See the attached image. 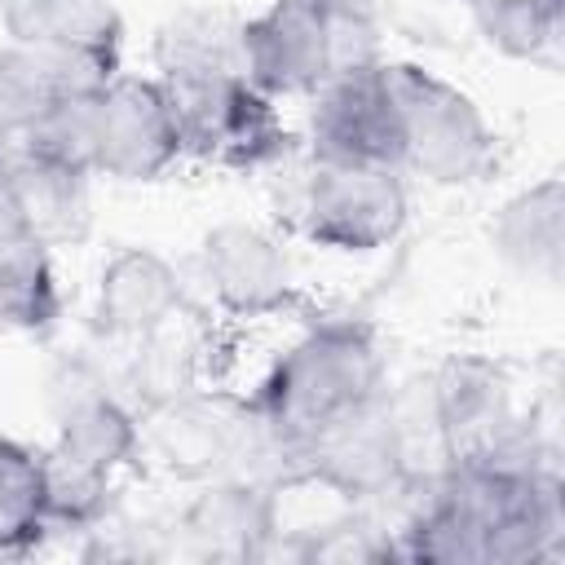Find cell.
Returning a JSON list of instances; mask_svg holds the SVG:
<instances>
[{"label": "cell", "instance_id": "1", "mask_svg": "<svg viewBox=\"0 0 565 565\" xmlns=\"http://www.w3.org/2000/svg\"><path fill=\"white\" fill-rule=\"evenodd\" d=\"M397 556L441 565H521L561 552L556 468L450 459L402 494Z\"/></svg>", "mask_w": 565, "mask_h": 565}, {"label": "cell", "instance_id": "2", "mask_svg": "<svg viewBox=\"0 0 565 565\" xmlns=\"http://www.w3.org/2000/svg\"><path fill=\"white\" fill-rule=\"evenodd\" d=\"M388 393V353L371 318L362 313H318L274 353L256 388L243 397L260 424L278 490L300 486V455L322 433L362 415Z\"/></svg>", "mask_w": 565, "mask_h": 565}, {"label": "cell", "instance_id": "3", "mask_svg": "<svg viewBox=\"0 0 565 565\" xmlns=\"http://www.w3.org/2000/svg\"><path fill=\"white\" fill-rule=\"evenodd\" d=\"M388 84L402 119V172L463 190L481 185L499 163V132L481 102L419 62H388Z\"/></svg>", "mask_w": 565, "mask_h": 565}, {"label": "cell", "instance_id": "4", "mask_svg": "<svg viewBox=\"0 0 565 565\" xmlns=\"http://www.w3.org/2000/svg\"><path fill=\"white\" fill-rule=\"evenodd\" d=\"M282 207L305 243L335 256H371L406 234L411 190L402 168L305 159Z\"/></svg>", "mask_w": 565, "mask_h": 565}, {"label": "cell", "instance_id": "5", "mask_svg": "<svg viewBox=\"0 0 565 565\" xmlns=\"http://www.w3.org/2000/svg\"><path fill=\"white\" fill-rule=\"evenodd\" d=\"M159 84L172 97L190 159L234 177H256L282 168L296 154L300 137L282 119L278 102L252 88L243 71L159 79Z\"/></svg>", "mask_w": 565, "mask_h": 565}, {"label": "cell", "instance_id": "6", "mask_svg": "<svg viewBox=\"0 0 565 565\" xmlns=\"http://www.w3.org/2000/svg\"><path fill=\"white\" fill-rule=\"evenodd\" d=\"M141 459L177 481L256 477L278 486L274 450L243 397L190 388L154 411H141Z\"/></svg>", "mask_w": 565, "mask_h": 565}, {"label": "cell", "instance_id": "7", "mask_svg": "<svg viewBox=\"0 0 565 565\" xmlns=\"http://www.w3.org/2000/svg\"><path fill=\"white\" fill-rule=\"evenodd\" d=\"M185 159L172 97L154 75H110L93 93V177L146 185Z\"/></svg>", "mask_w": 565, "mask_h": 565}, {"label": "cell", "instance_id": "8", "mask_svg": "<svg viewBox=\"0 0 565 565\" xmlns=\"http://www.w3.org/2000/svg\"><path fill=\"white\" fill-rule=\"evenodd\" d=\"M199 282L216 313L265 322L300 309V269L274 230L256 221H221L199 238Z\"/></svg>", "mask_w": 565, "mask_h": 565}, {"label": "cell", "instance_id": "9", "mask_svg": "<svg viewBox=\"0 0 565 565\" xmlns=\"http://www.w3.org/2000/svg\"><path fill=\"white\" fill-rule=\"evenodd\" d=\"M300 141L309 159L402 168V119L388 84V57L340 71L318 93H309Z\"/></svg>", "mask_w": 565, "mask_h": 565}, {"label": "cell", "instance_id": "10", "mask_svg": "<svg viewBox=\"0 0 565 565\" xmlns=\"http://www.w3.org/2000/svg\"><path fill=\"white\" fill-rule=\"evenodd\" d=\"M238 62L247 84L274 102L318 93L335 75L322 0H269L238 18Z\"/></svg>", "mask_w": 565, "mask_h": 565}, {"label": "cell", "instance_id": "11", "mask_svg": "<svg viewBox=\"0 0 565 565\" xmlns=\"http://www.w3.org/2000/svg\"><path fill=\"white\" fill-rule=\"evenodd\" d=\"M190 305L181 269L154 247H115L93 287V327L110 344H132L181 322Z\"/></svg>", "mask_w": 565, "mask_h": 565}, {"label": "cell", "instance_id": "12", "mask_svg": "<svg viewBox=\"0 0 565 565\" xmlns=\"http://www.w3.org/2000/svg\"><path fill=\"white\" fill-rule=\"evenodd\" d=\"M278 486L256 477H216L181 508L177 525L194 556L212 561H256L269 556L278 539Z\"/></svg>", "mask_w": 565, "mask_h": 565}, {"label": "cell", "instance_id": "13", "mask_svg": "<svg viewBox=\"0 0 565 565\" xmlns=\"http://www.w3.org/2000/svg\"><path fill=\"white\" fill-rule=\"evenodd\" d=\"M0 181L22 216V230L44 243L49 252L57 247H79L93 230V172L31 154V150H0Z\"/></svg>", "mask_w": 565, "mask_h": 565}, {"label": "cell", "instance_id": "14", "mask_svg": "<svg viewBox=\"0 0 565 565\" xmlns=\"http://www.w3.org/2000/svg\"><path fill=\"white\" fill-rule=\"evenodd\" d=\"M0 31L9 44L119 71L124 13L115 0H4Z\"/></svg>", "mask_w": 565, "mask_h": 565}, {"label": "cell", "instance_id": "15", "mask_svg": "<svg viewBox=\"0 0 565 565\" xmlns=\"http://www.w3.org/2000/svg\"><path fill=\"white\" fill-rule=\"evenodd\" d=\"M119 71L53 57L22 44H0V150L22 146L31 128L71 93H93Z\"/></svg>", "mask_w": 565, "mask_h": 565}, {"label": "cell", "instance_id": "16", "mask_svg": "<svg viewBox=\"0 0 565 565\" xmlns=\"http://www.w3.org/2000/svg\"><path fill=\"white\" fill-rule=\"evenodd\" d=\"M565 185L561 177H543L516 194H508L490 221V247L494 256L534 282L561 278L565 256Z\"/></svg>", "mask_w": 565, "mask_h": 565}, {"label": "cell", "instance_id": "17", "mask_svg": "<svg viewBox=\"0 0 565 565\" xmlns=\"http://www.w3.org/2000/svg\"><path fill=\"white\" fill-rule=\"evenodd\" d=\"M477 40L521 66H561L565 0H459Z\"/></svg>", "mask_w": 565, "mask_h": 565}, {"label": "cell", "instance_id": "18", "mask_svg": "<svg viewBox=\"0 0 565 565\" xmlns=\"http://www.w3.org/2000/svg\"><path fill=\"white\" fill-rule=\"evenodd\" d=\"M62 282L53 252L35 238H18L0 252V335H49L62 322Z\"/></svg>", "mask_w": 565, "mask_h": 565}, {"label": "cell", "instance_id": "19", "mask_svg": "<svg viewBox=\"0 0 565 565\" xmlns=\"http://www.w3.org/2000/svg\"><path fill=\"white\" fill-rule=\"evenodd\" d=\"M216 71H243L238 18L225 9H181L154 31V79H190Z\"/></svg>", "mask_w": 565, "mask_h": 565}, {"label": "cell", "instance_id": "20", "mask_svg": "<svg viewBox=\"0 0 565 565\" xmlns=\"http://www.w3.org/2000/svg\"><path fill=\"white\" fill-rule=\"evenodd\" d=\"M49 534L44 446L0 433V556L35 552Z\"/></svg>", "mask_w": 565, "mask_h": 565}, {"label": "cell", "instance_id": "21", "mask_svg": "<svg viewBox=\"0 0 565 565\" xmlns=\"http://www.w3.org/2000/svg\"><path fill=\"white\" fill-rule=\"evenodd\" d=\"M44 499L53 534H88L115 516V477L44 446Z\"/></svg>", "mask_w": 565, "mask_h": 565}, {"label": "cell", "instance_id": "22", "mask_svg": "<svg viewBox=\"0 0 565 565\" xmlns=\"http://www.w3.org/2000/svg\"><path fill=\"white\" fill-rule=\"evenodd\" d=\"M18 238H31V234L22 230V216H18V207H13V199H9V190L0 181V252L9 243H18Z\"/></svg>", "mask_w": 565, "mask_h": 565}, {"label": "cell", "instance_id": "23", "mask_svg": "<svg viewBox=\"0 0 565 565\" xmlns=\"http://www.w3.org/2000/svg\"><path fill=\"white\" fill-rule=\"evenodd\" d=\"M0 4H4V0H0Z\"/></svg>", "mask_w": 565, "mask_h": 565}]
</instances>
